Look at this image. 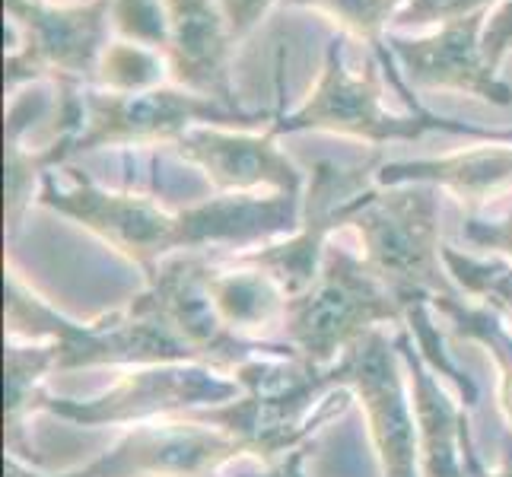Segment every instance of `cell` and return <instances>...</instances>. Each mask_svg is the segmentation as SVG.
<instances>
[{"mask_svg":"<svg viewBox=\"0 0 512 477\" xmlns=\"http://www.w3.org/2000/svg\"><path fill=\"white\" fill-rule=\"evenodd\" d=\"M39 204L90 229L109 249L134 261L144 277L182 249L179 210L169 214L150 194L99 188L80 172H74L70 185H58L55 175L48 172L39 185Z\"/></svg>","mask_w":512,"mask_h":477,"instance_id":"obj_11","label":"cell"},{"mask_svg":"<svg viewBox=\"0 0 512 477\" xmlns=\"http://www.w3.org/2000/svg\"><path fill=\"white\" fill-rule=\"evenodd\" d=\"M303 465H306V449H293L290 455L280 458L277 465H271L264 474H255V477H306L303 474Z\"/></svg>","mask_w":512,"mask_h":477,"instance_id":"obj_32","label":"cell"},{"mask_svg":"<svg viewBox=\"0 0 512 477\" xmlns=\"http://www.w3.org/2000/svg\"><path fill=\"white\" fill-rule=\"evenodd\" d=\"M379 188L392 185H436L452 191L468 207V214H478L481 204L512 188V147H478L449 153L439 159H404V163H382L376 175Z\"/></svg>","mask_w":512,"mask_h":477,"instance_id":"obj_19","label":"cell"},{"mask_svg":"<svg viewBox=\"0 0 512 477\" xmlns=\"http://www.w3.org/2000/svg\"><path fill=\"white\" fill-rule=\"evenodd\" d=\"M509 48H512V0H506L503 7L493 10L490 20H487V29H484V58H487V64L497 70Z\"/></svg>","mask_w":512,"mask_h":477,"instance_id":"obj_30","label":"cell"},{"mask_svg":"<svg viewBox=\"0 0 512 477\" xmlns=\"http://www.w3.org/2000/svg\"><path fill=\"white\" fill-rule=\"evenodd\" d=\"M42 4H55V7H67V4H83V0H42Z\"/></svg>","mask_w":512,"mask_h":477,"instance_id":"obj_35","label":"cell"},{"mask_svg":"<svg viewBox=\"0 0 512 477\" xmlns=\"http://www.w3.org/2000/svg\"><path fill=\"white\" fill-rule=\"evenodd\" d=\"M217 4L223 7L229 29H233V39L239 42L242 35H249L258 26V20L268 13L274 0H217Z\"/></svg>","mask_w":512,"mask_h":477,"instance_id":"obj_31","label":"cell"},{"mask_svg":"<svg viewBox=\"0 0 512 477\" xmlns=\"http://www.w3.org/2000/svg\"><path fill=\"white\" fill-rule=\"evenodd\" d=\"M48 373H58L55 344L13 341L7 344V446L16 452L23 433V417L39 404V385Z\"/></svg>","mask_w":512,"mask_h":477,"instance_id":"obj_22","label":"cell"},{"mask_svg":"<svg viewBox=\"0 0 512 477\" xmlns=\"http://www.w3.org/2000/svg\"><path fill=\"white\" fill-rule=\"evenodd\" d=\"M446 271L455 280L458 290H465L471 296H481L487 309L500 312L503 318L512 322V264L503 258H471L458 249H443Z\"/></svg>","mask_w":512,"mask_h":477,"instance_id":"obj_24","label":"cell"},{"mask_svg":"<svg viewBox=\"0 0 512 477\" xmlns=\"http://www.w3.org/2000/svg\"><path fill=\"white\" fill-rule=\"evenodd\" d=\"M83 128L70 147V156L90 153L99 147H160L175 144L185 131L198 125L252 131L274 115H252L242 109H229L223 102L194 96L182 86H156L144 93H112L83 86Z\"/></svg>","mask_w":512,"mask_h":477,"instance_id":"obj_7","label":"cell"},{"mask_svg":"<svg viewBox=\"0 0 512 477\" xmlns=\"http://www.w3.org/2000/svg\"><path fill=\"white\" fill-rule=\"evenodd\" d=\"M379 169H382L379 150L357 166L319 159L312 166V182L303 198V217H299L296 233L287 236L284 242H268L233 261L271 274L290 299L306 293L322 271L328 236L334 229L350 226V217L357 214L366 191L373 188Z\"/></svg>","mask_w":512,"mask_h":477,"instance_id":"obj_9","label":"cell"},{"mask_svg":"<svg viewBox=\"0 0 512 477\" xmlns=\"http://www.w3.org/2000/svg\"><path fill=\"white\" fill-rule=\"evenodd\" d=\"M7 331L13 341H51L58 369L198 363L185 341L163 322V315L137 296L125 309L80 325L23 287L16 271H7Z\"/></svg>","mask_w":512,"mask_h":477,"instance_id":"obj_2","label":"cell"},{"mask_svg":"<svg viewBox=\"0 0 512 477\" xmlns=\"http://www.w3.org/2000/svg\"><path fill=\"white\" fill-rule=\"evenodd\" d=\"M210 296H214V306L223 322L236 334H242V338L284 325L290 299L271 274L236 261H229V268H214V274H210Z\"/></svg>","mask_w":512,"mask_h":477,"instance_id":"obj_20","label":"cell"},{"mask_svg":"<svg viewBox=\"0 0 512 477\" xmlns=\"http://www.w3.org/2000/svg\"><path fill=\"white\" fill-rule=\"evenodd\" d=\"M242 385L210 369L204 363H160V366H134L118 385L96 398H48L39 395L35 411H48L61 420L80 427H105V423H147L153 417H179L201 408H220L236 401Z\"/></svg>","mask_w":512,"mask_h":477,"instance_id":"obj_8","label":"cell"},{"mask_svg":"<svg viewBox=\"0 0 512 477\" xmlns=\"http://www.w3.org/2000/svg\"><path fill=\"white\" fill-rule=\"evenodd\" d=\"M169 16V80L182 90L239 109L229 80L236 39L217 0H163Z\"/></svg>","mask_w":512,"mask_h":477,"instance_id":"obj_17","label":"cell"},{"mask_svg":"<svg viewBox=\"0 0 512 477\" xmlns=\"http://www.w3.org/2000/svg\"><path fill=\"white\" fill-rule=\"evenodd\" d=\"M404 325H408V331L414 334L420 357L430 363L433 373L446 376L455 385L458 401L468 404V408H474V401H478V388H474V382L449 360V353L443 350V338H439L433 322H430V303H414V306L404 309Z\"/></svg>","mask_w":512,"mask_h":477,"instance_id":"obj_26","label":"cell"},{"mask_svg":"<svg viewBox=\"0 0 512 477\" xmlns=\"http://www.w3.org/2000/svg\"><path fill=\"white\" fill-rule=\"evenodd\" d=\"M287 7H309L325 13L331 23H338L347 35L366 42L373 55L385 51V29L395 23L404 4L411 0H284Z\"/></svg>","mask_w":512,"mask_h":477,"instance_id":"obj_23","label":"cell"},{"mask_svg":"<svg viewBox=\"0 0 512 477\" xmlns=\"http://www.w3.org/2000/svg\"><path fill=\"white\" fill-rule=\"evenodd\" d=\"M7 477H42V474H32V471H26L20 462H16V458L10 455L7 458Z\"/></svg>","mask_w":512,"mask_h":477,"instance_id":"obj_33","label":"cell"},{"mask_svg":"<svg viewBox=\"0 0 512 477\" xmlns=\"http://www.w3.org/2000/svg\"><path fill=\"white\" fill-rule=\"evenodd\" d=\"M462 236H465V242L474 245V249H487L512 264V210L497 220H484L478 214H468V220L462 226Z\"/></svg>","mask_w":512,"mask_h":477,"instance_id":"obj_29","label":"cell"},{"mask_svg":"<svg viewBox=\"0 0 512 477\" xmlns=\"http://www.w3.org/2000/svg\"><path fill=\"white\" fill-rule=\"evenodd\" d=\"M115 0H83V4H42V0H4L10 51L7 93L20 83L51 74L70 83H99V64L109 48Z\"/></svg>","mask_w":512,"mask_h":477,"instance_id":"obj_6","label":"cell"},{"mask_svg":"<svg viewBox=\"0 0 512 477\" xmlns=\"http://www.w3.org/2000/svg\"><path fill=\"white\" fill-rule=\"evenodd\" d=\"M490 4H497V0H411V4L395 16V26H408V29L433 26V23L446 26V23L462 20V16L490 10Z\"/></svg>","mask_w":512,"mask_h":477,"instance_id":"obj_28","label":"cell"},{"mask_svg":"<svg viewBox=\"0 0 512 477\" xmlns=\"http://www.w3.org/2000/svg\"><path fill=\"white\" fill-rule=\"evenodd\" d=\"M395 347L411 379V408L417 420L420 474L423 477H487L478 452L471 443L468 404L455 401L439 385L430 363L420 357L411 341L408 325L395 334Z\"/></svg>","mask_w":512,"mask_h":477,"instance_id":"obj_16","label":"cell"},{"mask_svg":"<svg viewBox=\"0 0 512 477\" xmlns=\"http://www.w3.org/2000/svg\"><path fill=\"white\" fill-rule=\"evenodd\" d=\"M350 226L363 245L360 258L404 309L433 303L436 296H458L443 261L436 185L369 188Z\"/></svg>","mask_w":512,"mask_h":477,"instance_id":"obj_4","label":"cell"},{"mask_svg":"<svg viewBox=\"0 0 512 477\" xmlns=\"http://www.w3.org/2000/svg\"><path fill=\"white\" fill-rule=\"evenodd\" d=\"M433 306L449 318L458 338L481 344L500 373V408L512 427V331L506 328V318L493 309H474L462 296H436Z\"/></svg>","mask_w":512,"mask_h":477,"instance_id":"obj_21","label":"cell"},{"mask_svg":"<svg viewBox=\"0 0 512 477\" xmlns=\"http://www.w3.org/2000/svg\"><path fill=\"white\" fill-rule=\"evenodd\" d=\"M217 264L204 252H185L166 258L160 268L147 277V290L137 299L179 334L194 360L233 376L242 363L258 357H296L290 344L252 341L229 328L210 296V274Z\"/></svg>","mask_w":512,"mask_h":477,"instance_id":"obj_10","label":"cell"},{"mask_svg":"<svg viewBox=\"0 0 512 477\" xmlns=\"http://www.w3.org/2000/svg\"><path fill=\"white\" fill-rule=\"evenodd\" d=\"M239 455L249 449L236 436L179 414L137 423L90 465L58 477H207Z\"/></svg>","mask_w":512,"mask_h":477,"instance_id":"obj_13","label":"cell"},{"mask_svg":"<svg viewBox=\"0 0 512 477\" xmlns=\"http://www.w3.org/2000/svg\"><path fill=\"white\" fill-rule=\"evenodd\" d=\"M338 388H350L363 404L369 436L379 455L382 477H423L417 420L408 398L404 360L382 328L369 331L331 363Z\"/></svg>","mask_w":512,"mask_h":477,"instance_id":"obj_12","label":"cell"},{"mask_svg":"<svg viewBox=\"0 0 512 477\" xmlns=\"http://www.w3.org/2000/svg\"><path fill=\"white\" fill-rule=\"evenodd\" d=\"M112 29L121 42H134L144 48H169V16L163 0H115L112 4Z\"/></svg>","mask_w":512,"mask_h":477,"instance_id":"obj_27","label":"cell"},{"mask_svg":"<svg viewBox=\"0 0 512 477\" xmlns=\"http://www.w3.org/2000/svg\"><path fill=\"white\" fill-rule=\"evenodd\" d=\"M169 77L166 58L156 55L153 48L134 42H112L105 48L99 64V83L112 93H144L156 90Z\"/></svg>","mask_w":512,"mask_h":477,"instance_id":"obj_25","label":"cell"},{"mask_svg":"<svg viewBox=\"0 0 512 477\" xmlns=\"http://www.w3.org/2000/svg\"><path fill=\"white\" fill-rule=\"evenodd\" d=\"M299 198L274 194H217L201 204L179 210L182 252H201L207 245H268L277 236H293L299 229Z\"/></svg>","mask_w":512,"mask_h":477,"instance_id":"obj_18","label":"cell"},{"mask_svg":"<svg viewBox=\"0 0 512 477\" xmlns=\"http://www.w3.org/2000/svg\"><path fill=\"white\" fill-rule=\"evenodd\" d=\"M296 131H331L344 137H357L366 144H388V140H417L423 134H458L487 144H512V131L478 128L468 121H452L433 112L395 115L382 109V64L379 58H366L363 74H353L344 61V35L331 39L325 48L322 77L312 86L306 102L290 115H274L268 125L271 137H284Z\"/></svg>","mask_w":512,"mask_h":477,"instance_id":"obj_3","label":"cell"},{"mask_svg":"<svg viewBox=\"0 0 512 477\" xmlns=\"http://www.w3.org/2000/svg\"><path fill=\"white\" fill-rule=\"evenodd\" d=\"M490 13H471L462 20L439 26L433 35H385L388 55L401 64V74L411 86L427 90H458L481 96L490 105H512V86L497 77L484 58V29Z\"/></svg>","mask_w":512,"mask_h":477,"instance_id":"obj_14","label":"cell"},{"mask_svg":"<svg viewBox=\"0 0 512 477\" xmlns=\"http://www.w3.org/2000/svg\"><path fill=\"white\" fill-rule=\"evenodd\" d=\"M233 379L242 385L236 401L188 411L185 417L226 430L264 462L303 449L325 420L344 414L350 404L331 366L319 369L299 357H258L242 363Z\"/></svg>","mask_w":512,"mask_h":477,"instance_id":"obj_1","label":"cell"},{"mask_svg":"<svg viewBox=\"0 0 512 477\" xmlns=\"http://www.w3.org/2000/svg\"><path fill=\"white\" fill-rule=\"evenodd\" d=\"M487 477H512V458H506V465L497 474H487Z\"/></svg>","mask_w":512,"mask_h":477,"instance_id":"obj_34","label":"cell"},{"mask_svg":"<svg viewBox=\"0 0 512 477\" xmlns=\"http://www.w3.org/2000/svg\"><path fill=\"white\" fill-rule=\"evenodd\" d=\"M185 163L198 166L217 194H252L255 188H271L274 194H303V172L287 153H280L274 137L198 125L172 144Z\"/></svg>","mask_w":512,"mask_h":477,"instance_id":"obj_15","label":"cell"},{"mask_svg":"<svg viewBox=\"0 0 512 477\" xmlns=\"http://www.w3.org/2000/svg\"><path fill=\"white\" fill-rule=\"evenodd\" d=\"M382 325H404V306L385 290L363 258L344 245H328L315 284L287 299L280 328L299 360L325 369Z\"/></svg>","mask_w":512,"mask_h":477,"instance_id":"obj_5","label":"cell"}]
</instances>
